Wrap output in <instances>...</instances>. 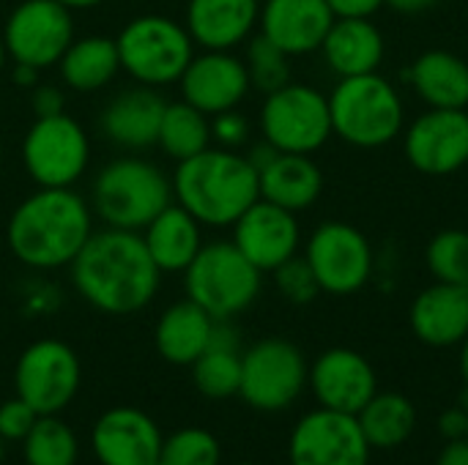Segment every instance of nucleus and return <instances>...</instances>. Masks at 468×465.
<instances>
[{"label": "nucleus", "instance_id": "51", "mask_svg": "<svg viewBox=\"0 0 468 465\" xmlns=\"http://www.w3.org/2000/svg\"><path fill=\"white\" fill-rule=\"evenodd\" d=\"M3 444H5V441L0 439V460H3Z\"/></svg>", "mask_w": 468, "mask_h": 465}, {"label": "nucleus", "instance_id": "13", "mask_svg": "<svg viewBox=\"0 0 468 465\" xmlns=\"http://www.w3.org/2000/svg\"><path fill=\"white\" fill-rule=\"evenodd\" d=\"M318 288L332 296H351L362 291L373 274L370 241L346 222H324L307 241L304 252Z\"/></svg>", "mask_w": 468, "mask_h": 465}, {"label": "nucleus", "instance_id": "42", "mask_svg": "<svg viewBox=\"0 0 468 465\" xmlns=\"http://www.w3.org/2000/svg\"><path fill=\"white\" fill-rule=\"evenodd\" d=\"M335 16H370L387 0H326Z\"/></svg>", "mask_w": 468, "mask_h": 465}, {"label": "nucleus", "instance_id": "23", "mask_svg": "<svg viewBox=\"0 0 468 465\" xmlns=\"http://www.w3.org/2000/svg\"><path fill=\"white\" fill-rule=\"evenodd\" d=\"M411 329L431 348H450L468 337V288L436 282L411 304Z\"/></svg>", "mask_w": 468, "mask_h": 465}, {"label": "nucleus", "instance_id": "17", "mask_svg": "<svg viewBox=\"0 0 468 465\" xmlns=\"http://www.w3.org/2000/svg\"><path fill=\"white\" fill-rule=\"evenodd\" d=\"M307 384L321 408L356 417L378 392L373 365L351 348H329L321 354L307 375Z\"/></svg>", "mask_w": 468, "mask_h": 465}, {"label": "nucleus", "instance_id": "20", "mask_svg": "<svg viewBox=\"0 0 468 465\" xmlns=\"http://www.w3.org/2000/svg\"><path fill=\"white\" fill-rule=\"evenodd\" d=\"M165 107L167 101L156 88H123L101 107L99 132L123 151H145L156 145Z\"/></svg>", "mask_w": 468, "mask_h": 465}, {"label": "nucleus", "instance_id": "27", "mask_svg": "<svg viewBox=\"0 0 468 465\" xmlns=\"http://www.w3.org/2000/svg\"><path fill=\"white\" fill-rule=\"evenodd\" d=\"M258 181L263 200L293 214L310 208L324 189V173L307 153H277V159L258 173Z\"/></svg>", "mask_w": 468, "mask_h": 465}, {"label": "nucleus", "instance_id": "29", "mask_svg": "<svg viewBox=\"0 0 468 465\" xmlns=\"http://www.w3.org/2000/svg\"><path fill=\"white\" fill-rule=\"evenodd\" d=\"M409 79L417 93L439 110L468 107V63L452 52L433 49L417 58L409 69Z\"/></svg>", "mask_w": 468, "mask_h": 465}, {"label": "nucleus", "instance_id": "24", "mask_svg": "<svg viewBox=\"0 0 468 465\" xmlns=\"http://www.w3.org/2000/svg\"><path fill=\"white\" fill-rule=\"evenodd\" d=\"M203 225L176 200L162 208L140 233L162 274H184L203 247Z\"/></svg>", "mask_w": 468, "mask_h": 465}, {"label": "nucleus", "instance_id": "37", "mask_svg": "<svg viewBox=\"0 0 468 465\" xmlns=\"http://www.w3.org/2000/svg\"><path fill=\"white\" fill-rule=\"evenodd\" d=\"M271 274H274L277 291H280L288 301H293V304H310V301L321 293L318 280H315V274H313L307 258L293 255L291 260H285L282 266H277Z\"/></svg>", "mask_w": 468, "mask_h": 465}, {"label": "nucleus", "instance_id": "4", "mask_svg": "<svg viewBox=\"0 0 468 465\" xmlns=\"http://www.w3.org/2000/svg\"><path fill=\"white\" fill-rule=\"evenodd\" d=\"M90 211L107 227L143 233L145 225L173 203L170 175L140 156L107 162L90 184Z\"/></svg>", "mask_w": 468, "mask_h": 465}, {"label": "nucleus", "instance_id": "28", "mask_svg": "<svg viewBox=\"0 0 468 465\" xmlns=\"http://www.w3.org/2000/svg\"><path fill=\"white\" fill-rule=\"evenodd\" d=\"M58 74L69 90L93 93L121 74L118 44L110 36H82L69 44L58 60Z\"/></svg>", "mask_w": 468, "mask_h": 465}, {"label": "nucleus", "instance_id": "35", "mask_svg": "<svg viewBox=\"0 0 468 465\" xmlns=\"http://www.w3.org/2000/svg\"><path fill=\"white\" fill-rule=\"evenodd\" d=\"M428 269L439 282L468 288V233L444 230L428 244Z\"/></svg>", "mask_w": 468, "mask_h": 465}, {"label": "nucleus", "instance_id": "47", "mask_svg": "<svg viewBox=\"0 0 468 465\" xmlns=\"http://www.w3.org/2000/svg\"><path fill=\"white\" fill-rule=\"evenodd\" d=\"M55 3L66 5L69 11H88V8H96V5H101L104 0H55Z\"/></svg>", "mask_w": 468, "mask_h": 465}, {"label": "nucleus", "instance_id": "6", "mask_svg": "<svg viewBox=\"0 0 468 465\" xmlns=\"http://www.w3.org/2000/svg\"><path fill=\"white\" fill-rule=\"evenodd\" d=\"M258 271L233 241H208L184 271L186 299L200 304L214 321H230L252 307L261 293Z\"/></svg>", "mask_w": 468, "mask_h": 465}, {"label": "nucleus", "instance_id": "25", "mask_svg": "<svg viewBox=\"0 0 468 465\" xmlns=\"http://www.w3.org/2000/svg\"><path fill=\"white\" fill-rule=\"evenodd\" d=\"M217 321L192 299L170 304L154 329V343L156 351L165 362L178 365V367H192L200 354L211 345Z\"/></svg>", "mask_w": 468, "mask_h": 465}, {"label": "nucleus", "instance_id": "1", "mask_svg": "<svg viewBox=\"0 0 468 465\" xmlns=\"http://www.w3.org/2000/svg\"><path fill=\"white\" fill-rule=\"evenodd\" d=\"M69 271L74 291L93 310L118 318L145 310L162 282L143 236L118 227L93 230Z\"/></svg>", "mask_w": 468, "mask_h": 465}, {"label": "nucleus", "instance_id": "40", "mask_svg": "<svg viewBox=\"0 0 468 465\" xmlns=\"http://www.w3.org/2000/svg\"><path fill=\"white\" fill-rule=\"evenodd\" d=\"M30 107L36 118H49V115H60L66 112V93L58 85H47L38 82L30 93Z\"/></svg>", "mask_w": 468, "mask_h": 465}, {"label": "nucleus", "instance_id": "18", "mask_svg": "<svg viewBox=\"0 0 468 465\" xmlns=\"http://www.w3.org/2000/svg\"><path fill=\"white\" fill-rule=\"evenodd\" d=\"M409 162L428 175H447L468 162V112L439 110L420 115L406 132Z\"/></svg>", "mask_w": 468, "mask_h": 465}, {"label": "nucleus", "instance_id": "52", "mask_svg": "<svg viewBox=\"0 0 468 465\" xmlns=\"http://www.w3.org/2000/svg\"><path fill=\"white\" fill-rule=\"evenodd\" d=\"M154 465H167V463H165V460H162V458H159V460H156V463H154Z\"/></svg>", "mask_w": 468, "mask_h": 465}, {"label": "nucleus", "instance_id": "30", "mask_svg": "<svg viewBox=\"0 0 468 465\" xmlns=\"http://www.w3.org/2000/svg\"><path fill=\"white\" fill-rule=\"evenodd\" d=\"M356 419L373 449H398L414 436L417 408L406 395L376 392L370 403L356 414Z\"/></svg>", "mask_w": 468, "mask_h": 465}, {"label": "nucleus", "instance_id": "7", "mask_svg": "<svg viewBox=\"0 0 468 465\" xmlns=\"http://www.w3.org/2000/svg\"><path fill=\"white\" fill-rule=\"evenodd\" d=\"M332 132L359 148L392 143L403 129V104L392 82L373 74L343 77L329 96Z\"/></svg>", "mask_w": 468, "mask_h": 465}, {"label": "nucleus", "instance_id": "33", "mask_svg": "<svg viewBox=\"0 0 468 465\" xmlns=\"http://www.w3.org/2000/svg\"><path fill=\"white\" fill-rule=\"evenodd\" d=\"M192 381L208 400H228L241 386V351L225 345H208L192 365Z\"/></svg>", "mask_w": 468, "mask_h": 465}, {"label": "nucleus", "instance_id": "43", "mask_svg": "<svg viewBox=\"0 0 468 465\" xmlns=\"http://www.w3.org/2000/svg\"><path fill=\"white\" fill-rule=\"evenodd\" d=\"M436 465H468V439L447 441Z\"/></svg>", "mask_w": 468, "mask_h": 465}, {"label": "nucleus", "instance_id": "21", "mask_svg": "<svg viewBox=\"0 0 468 465\" xmlns=\"http://www.w3.org/2000/svg\"><path fill=\"white\" fill-rule=\"evenodd\" d=\"M335 19L326 0H266L258 16L261 33L285 55L321 49Z\"/></svg>", "mask_w": 468, "mask_h": 465}, {"label": "nucleus", "instance_id": "41", "mask_svg": "<svg viewBox=\"0 0 468 465\" xmlns=\"http://www.w3.org/2000/svg\"><path fill=\"white\" fill-rule=\"evenodd\" d=\"M439 433L444 436V441H461V439H468V408H463V406L447 408V411L439 417Z\"/></svg>", "mask_w": 468, "mask_h": 465}, {"label": "nucleus", "instance_id": "53", "mask_svg": "<svg viewBox=\"0 0 468 465\" xmlns=\"http://www.w3.org/2000/svg\"><path fill=\"white\" fill-rule=\"evenodd\" d=\"M236 465H258V463H236Z\"/></svg>", "mask_w": 468, "mask_h": 465}, {"label": "nucleus", "instance_id": "38", "mask_svg": "<svg viewBox=\"0 0 468 465\" xmlns=\"http://www.w3.org/2000/svg\"><path fill=\"white\" fill-rule=\"evenodd\" d=\"M38 422V414L33 406H27L22 397H11L0 406V439L3 441H25V436Z\"/></svg>", "mask_w": 468, "mask_h": 465}, {"label": "nucleus", "instance_id": "19", "mask_svg": "<svg viewBox=\"0 0 468 465\" xmlns=\"http://www.w3.org/2000/svg\"><path fill=\"white\" fill-rule=\"evenodd\" d=\"M162 444L159 425L132 406L104 411L90 430V447L101 465H154L162 458Z\"/></svg>", "mask_w": 468, "mask_h": 465}, {"label": "nucleus", "instance_id": "50", "mask_svg": "<svg viewBox=\"0 0 468 465\" xmlns=\"http://www.w3.org/2000/svg\"><path fill=\"white\" fill-rule=\"evenodd\" d=\"M0 167H3V143H0Z\"/></svg>", "mask_w": 468, "mask_h": 465}, {"label": "nucleus", "instance_id": "26", "mask_svg": "<svg viewBox=\"0 0 468 465\" xmlns=\"http://www.w3.org/2000/svg\"><path fill=\"white\" fill-rule=\"evenodd\" d=\"M321 49L340 77L373 74L384 60V36L367 16H337Z\"/></svg>", "mask_w": 468, "mask_h": 465}, {"label": "nucleus", "instance_id": "14", "mask_svg": "<svg viewBox=\"0 0 468 465\" xmlns=\"http://www.w3.org/2000/svg\"><path fill=\"white\" fill-rule=\"evenodd\" d=\"M370 452L359 419L329 408L304 414L288 441L291 465H367Z\"/></svg>", "mask_w": 468, "mask_h": 465}, {"label": "nucleus", "instance_id": "46", "mask_svg": "<svg viewBox=\"0 0 468 465\" xmlns=\"http://www.w3.org/2000/svg\"><path fill=\"white\" fill-rule=\"evenodd\" d=\"M395 11H403V14H420V11H428L433 8L439 0H387Z\"/></svg>", "mask_w": 468, "mask_h": 465}, {"label": "nucleus", "instance_id": "49", "mask_svg": "<svg viewBox=\"0 0 468 465\" xmlns=\"http://www.w3.org/2000/svg\"><path fill=\"white\" fill-rule=\"evenodd\" d=\"M5 60H8V52H5V44H3V38H0V74H3V69H5Z\"/></svg>", "mask_w": 468, "mask_h": 465}, {"label": "nucleus", "instance_id": "48", "mask_svg": "<svg viewBox=\"0 0 468 465\" xmlns=\"http://www.w3.org/2000/svg\"><path fill=\"white\" fill-rule=\"evenodd\" d=\"M461 375H463L468 389V337L463 340V351H461Z\"/></svg>", "mask_w": 468, "mask_h": 465}, {"label": "nucleus", "instance_id": "2", "mask_svg": "<svg viewBox=\"0 0 468 465\" xmlns=\"http://www.w3.org/2000/svg\"><path fill=\"white\" fill-rule=\"evenodd\" d=\"M93 233L90 203L74 186H38L11 214L5 241L11 255L36 271L71 266Z\"/></svg>", "mask_w": 468, "mask_h": 465}, {"label": "nucleus", "instance_id": "45", "mask_svg": "<svg viewBox=\"0 0 468 465\" xmlns=\"http://www.w3.org/2000/svg\"><path fill=\"white\" fill-rule=\"evenodd\" d=\"M11 82L33 90V88L41 82V71L33 69V66H25V63H14V69H11Z\"/></svg>", "mask_w": 468, "mask_h": 465}, {"label": "nucleus", "instance_id": "10", "mask_svg": "<svg viewBox=\"0 0 468 465\" xmlns=\"http://www.w3.org/2000/svg\"><path fill=\"white\" fill-rule=\"evenodd\" d=\"M261 132L280 153H313L332 134L329 99L310 85L288 82L266 96Z\"/></svg>", "mask_w": 468, "mask_h": 465}, {"label": "nucleus", "instance_id": "8", "mask_svg": "<svg viewBox=\"0 0 468 465\" xmlns=\"http://www.w3.org/2000/svg\"><path fill=\"white\" fill-rule=\"evenodd\" d=\"M307 375V359L291 340L266 337L241 354L239 397L261 414H277L299 400Z\"/></svg>", "mask_w": 468, "mask_h": 465}, {"label": "nucleus", "instance_id": "15", "mask_svg": "<svg viewBox=\"0 0 468 465\" xmlns=\"http://www.w3.org/2000/svg\"><path fill=\"white\" fill-rule=\"evenodd\" d=\"M181 96L203 115H217L241 104L250 93V74L230 49H203L189 60L181 79Z\"/></svg>", "mask_w": 468, "mask_h": 465}, {"label": "nucleus", "instance_id": "31", "mask_svg": "<svg viewBox=\"0 0 468 465\" xmlns=\"http://www.w3.org/2000/svg\"><path fill=\"white\" fill-rule=\"evenodd\" d=\"M156 145L176 164L184 159H192L200 151L211 148V118L195 110L192 104H186L184 99L167 101L162 123H159Z\"/></svg>", "mask_w": 468, "mask_h": 465}, {"label": "nucleus", "instance_id": "44", "mask_svg": "<svg viewBox=\"0 0 468 465\" xmlns=\"http://www.w3.org/2000/svg\"><path fill=\"white\" fill-rule=\"evenodd\" d=\"M277 153H280V151H277V148H274L271 143H266V140H263V143L252 145V151L247 153V162H250V164H252V167H255V170L261 173L263 167H269V164H271V162L277 159Z\"/></svg>", "mask_w": 468, "mask_h": 465}, {"label": "nucleus", "instance_id": "22", "mask_svg": "<svg viewBox=\"0 0 468 465\" xmlns=\"http://www.w3.org/2000/svg\"><path fill=\"white\" fill-rule=\"evenodd\" d=\"M261 16V0H189L184 25L203 49H233L250 38Z\"/></svg>", "mask_w": 468, "mask_h": 465}, {"label": "nucleus", "instance_id": "12", "mask_svg": "<svg viewBox=\"0 0 468 465\" xmlns=\"http://www.w3.org/2000/svg\"><path fill=\"white\" fill-rule=\"evenodd\" d=\"M0 38L14 63L41 71L58 66L74 41V16L55 0H22L8 14Z\"/></svg>", "mask_w": 468, "mask_h": 465}, {"label": "nucleus", "instance_id": "32", "mask_svg": "<svg viewBox=\"0 0 468 465\" xmlns=\"http://www.w3.org/2000/svg\"><path fill=\"white\" fill-rule=\"evenodd\" d=\"M22 452L27 465H74L80 458V441L60 414L38 417L22 441Z\"/></svg>", "mask_w": 468, "mask_h": 465}, {"label": "nucleus", "instance_id": "16", "mask_svg": "<svg viewBox=\"0 0 468 465\" xmlns=\"http://www.w3.org/2000/svg\"><path fill=\"white\" fill-rule=\"evenodd\" d=\"M302 230L293 211L269 200H255L233 225V244L258 271H274L299 249Z\"/></svg>", "mask_w": 468, "mask_h": 465}, {"label": "nucleus", "instance_id": "5", "mask_svg": "<svg viewBox=\"0 0 468 465\" xmlns=\"http://www.w3.org/2000/svg\"><path fill=\"white\" fill-rule=\"evenodd\" d=\"M115 44L121 71L148 88L176 85L195 58V41L186 25L165 14H140L129 19L115 36Z\"/></svg>", "mask_w": 468, "mask_h": 465}, {"label": "nucleus", "instance_id": "11", "mask_svg": "<svg viewBox=\"0 0 468 465\" xmlns=\"http://www.w3.org/2000/svg\"><path fill=\"white\" fill-rule=\"evenodd\" d=\"M82 367L71 345L55 337L30 343L14 367V389L38 417H55L77 397Z\"/></svg>", "mask_w": 468, "mask_h": 465}, {"label": "nucleus", "instance_id": "36", "mask_svg": "<svg viewBox=\"0 0 468 465\" xmlns=\"http://www.w3.org/2000/svg\"><path fill=\"white\" fill-rule=\"evenodd\" d=\"M162 460L167 465H219L222 444L214 433L203 428H184L165 439Z\"/></svg>", "mask_w": 468, "mask_h": 465}, {"label": "nucleus", "instance_id": "9", "mask_svg": "<svg viewBox=\"0 0 468 465\" xmlns=\"http://www.w3.org/2000/svg\"><path fill=\"white\" fill-rule=\"evenodd\" d=\"M22 164L36 186H74L90 164V140L66 112L36 118L22 140Z\"/></svg>", "mask_w": 468, "mask_h": 465}, {"label": "nucleus", "instance_id": "3", "mask_svg": "<svg viewBox=\"0 0 468 465\" xmlns=\"http://www.w3.org/2000/svg\"><path fill=\"white\" fill-rule=\"evenodd\" d=\"M173 200L206 227H233L236 219L261 200L258 170L247 156L228 148H206L176 164Z\"/></svg>", "mask_w": 468, "mask_h": 465}, {"label": "nucleus", "instance_id": "34", "mask_svg": "<svg viewBox=\"0 0 468 465\" xmlns=\"http://www.w3.org/2000/svg\"><path fill=\"white\" fill-rule=\"evenodd\" d=\"M291 55H285L277 44H271L263 33L255 36L247 47V74H250V85L258 88L261 93H274L282 85L291 82Z\"/></svg>", "mask_w": 468, "mask_h": 465}, {"label": "nucleus", "instance_id": "39", "mask_svg": "<svg viewBox=\"0 0 468 465\" xmlns=\"http://www.w3.org/2000/svg\"><path fill=\"white\" fill-rule=\"evenodd\" d=\"M211 140L219 148L236 151L239 145H244L250 140V121L236 107L217 112V115H211Z\"/></svg>", "mask_w": 468, "mask_h": 465}]
</instances>
